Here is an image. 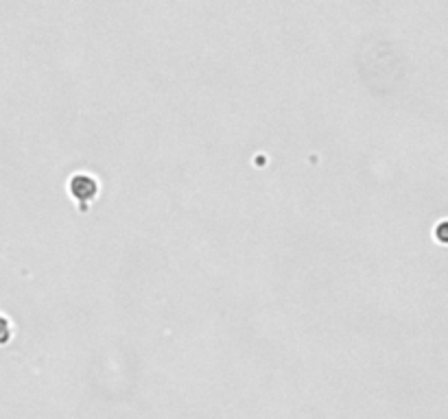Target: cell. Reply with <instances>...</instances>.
Returning a JSON list of instances; mask_svg holds the SVG:
<instances>
[{
    "label": "cell",
    "instance_id": "cell-1",
    "mask_svg": "<svg viewBox=\"0 0 448 419\" xmlns=\"http://www.w3.org/2000/svg\"><path fill=\"white\" fill-rule=\"evenodd\" d=\"M70 193L79 199L81 205V212L88 210V201L96 197L98 193V181L92 175H74L70 181Z\"/></svg>",
    "mask_w": 448,
    "mask_h": 419
},
{
    "label": "cell",
    "instance_id": "cell-2",
    "mask_svg": "<svg viewBox=\"0 0 448 419\" xmlns=\"http://www.w3.org/2000/svg\"><path fill=\"white\" fill-rule=\"evenodd\" d=\"M11 338V326L5 317H0V343H7Z\"/></svg>",
    "mask_w": 448,
    "mask_h": 419
}]
</instances>
